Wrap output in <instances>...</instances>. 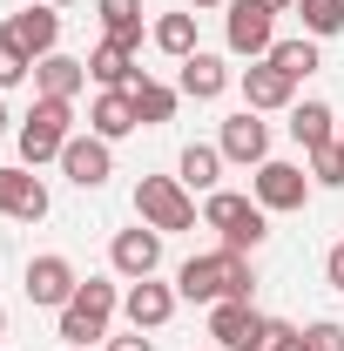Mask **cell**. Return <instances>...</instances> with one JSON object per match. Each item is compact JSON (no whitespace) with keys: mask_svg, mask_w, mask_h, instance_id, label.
<instances>
[{"mask_svg":"<svg viewBox=\"0 0 344 351\" xmlns=\"http://www.w3.org/2000/svg\"><path fill=\"white\" fill-rule=\"evenodd\" d=\"M95 14H101L108 41H122V47L142 41V0H95Z\"/></svg>","mask_w":344,"mask_h":351,"instance_id":"cell-22","label":"cell"},{"mask_svg":"<svg viewBox=\"0 0 344 351\" xmlns=\"http://www.w3.org/2000/svg\"><path fill=\"white\" fill-rule=\"evenodd\" d=\"M122 311H129L135 331H162V324L175 317V284H156V277H142L129 298H122Z\"/></svg>","mask_w":344,"mask_h":351,"instance_id":"cell-16","label":"cell"},{"mask_svg":"<svg viewBox=\"0 0 344 351\" xmlns=\"http://www.w3.org/2000/svg\"><path fill=\"white\" fill-rule=\"evenodd\" d=\"M129 95H135V115H142V122H149V129H156V122H169V115H175V88H162V82H149V75H142V82H135Z\"/></svg>","mask_w":344,"mask_h":351,"instance_id":"cell-27","label":"cell"},{"mask_svg":"<svg viewBox=\"0 0 344 351\" xmlns=\"http://www.w3.org/2000/svg\"><path fill=\"white\" fill-rule=\"evenodd\" d=\"M291 95H297V82H291L277 61H250V68H243V101H250L257 115L263 108H291Z\"/></svg>","mask_w":344,"mask_h":351,"instance_id":"cell-17","label":"cell"},{"mask_svg":"<svg viewBox=\"0 0 344 351\" xmlns=\"http://www.w3.org/2000/svg\"><path fill=\"white\" fill-rule=\"evenodd\" d=\"M210 351H223V345H210Z\"/></svg>","mask_w":344,"mask_h":351,"instance_id":"cell-40","label":"cell"},{"mask_svg":"<svg viewBox=\"0 0 344 351\" xmlns=\"http://www.w3.org/2000/svg\"><path fill=\"white\" fill-rule=\"evenodd\" d=\"M88 75H95L101 88H135V82H142V68H135V47L101 41L95 54H88Z\"/></svg>","mask_w":344,"mask_h":351,"instance_id":"cell-19","label":"cell"},{"mask_svg":"<svg viewBox=\"0 0 344 351\" xmlns=\"http://www.w3.org/2000/svg\"><path fill=\"white\" fill-rule=\"evenodd\" d=\"M108 169H115V156H108V142H101V135H75V142L61 149V176H68L75 189H101Z\"/></svg>","mask_w":344,"mask_h":351,"instance_id":"cell-11","label":"cell"},{"mask_svg":"<svg viewBox=\"0 0 344 351\" xmlns=\"http://www.w3.org/2000/svg\"><path fill=\"white\" fill-rule=\"evenodd\" d=\"M257 203L263 210H304V196H310V176L297 162H257Z\"/></svg>","mask_w":344,"mask_h":351,"instance_id":"cell-9","label":"cell"},{"mask_svg":"<svg viewBox=\"0 0 344 351\" xmlns=\"http://www.w3.org/2000/svg\"><path fill=\"white\" fill-rule=\"evenodd\" d=\"M324 277H331V291H344V243L331 250V263H324Z\"/></svg>","mask_w":344,"mask_h":351,"instance_id":"cell-32","label":"cell"},{"mask_svg":"<svg viewBox=\"0 0 344 351\" xmlns=\"http://www.w3.org/2000/svg\"><path fill=\"white\" fill-rule=\"evenodd\" d=\"M108 351H156V345H149L142 331H129V338H108Z\"/></svg>","mask_w":344,"mask_h":351,"instance_id":"cell-33","label":"cell"},{"mask_svg":"<svg viewBox=\"0 0 344 351\" xmlns=\"http://www.w3.org/2000/svg\"><path fill=\"white\" fill-rule=\"evenodd\" d=\"M304 351H344V324L338 317H317V324L304 331Z\"/></svg>","mask_w":344,"mask_h":351,"instance_id":"cell-30","label":"cell"},{"mask_svg":"<svg viewBox=\"0 0 344 351\" xmlns=\"http://www.w3.org/2000/svg\"><path fill=\"white\" fill-rule=\"evenodd\" d=\"M68 142H75V101L41 95V101L27 108V122H21V162H27V169L61 162V149H68Z\"/></svg>","mask_w":344,"mask_h":351,"instance_id":"cell-2","label":"cell"},{"mask_svg":"<svg viewBox=\"0 0 344 351\" xmlns=\"http://www.w3.org/2000/svg\"><path fill=\"white\" fill-rule=\"evenodd\" d=\"M0 217L41 223V217H47V182H41L34 169H0Z\"/></svg>","mask_w":344,"mask_h":351,"instance_id":"cell-10","label":"cell"},{"mask_svg":"<svg viewBox=\"0 0 344 351\" xmlns=\"http://www.w3.org/2000/svg\"><path fill=\"white\" fill-rule=\"evenodd\" d=\"M263 7H270V14H284V7H297V0H263Z\"/></svg>","mask_w":344,"mask_h":351,"instance_id":"cell-34","label":"cell"},{"mask_svg":"<svg viewBox=\"0 0 344 351\" xmlns=\"http://www.w3.org/2000/svg\"><path fill=\"white\" fill-rule=\"evenodd\" d=\"M108 263H115L122 277H135V284L156 277V263H162V230H149V223H142V230H122V237L108 243Z\"/></svg>","mask_w":344,"mask_h":351,"instance_id":"cell-12","label":"cell"},{"mask_svg":"<svg viewBox=\"0 0 344 351\" xmlns=\"http://www.w3.org/2000/svg\"><path fill=\"white\" fill-rule=\"evenodd\" d=\"M250 291H257V270L243 250H210L175 270V298H189V304H223V298H250Z\"/></svg>","mask_w":344,"mask_h":351,"instance_id":"cell-1","label":"cell"},{"mask_svg":"<svg viewBox=\"0 0 344 351\" xmlns=\"http://www.w3.org/2000/svg\"><path fill=\"white\" fill-rule=\"evenodd\" d=\"M331 122H338V115H331L324 101H297V108H291V135L304 142V156H310V149H331V142H338V135H331Z\"/></svg>","mask_w":344,"mask_h":351,"instance_id":"cell-21","label":"cell"},{"mask_svg":"<svg viewBox=\"0 0 344 351\" xmlns=\"http://www.w3.org/2000/svg\"><path fill=\"white\" fill-rule=\"evenodd\" d=\"M216 176H223V149L189 142V149H182V189H216Z\"/></svg>","mask_w":344,"mask_h":351,"instance_id":"cell-23","label":"cell"},{"mask_svg":"<svg viewBox=\"0 0 344 351\" xmlns=\"http://www.w3.org/2000/svg\"><path fill=\"white\" fill-rule=\"evenodd\" d=\"M0 135H7V108H0Z\"/></svg>","mask_w":344,"mask_h":351,"instance_id":"cell-37","label":"cell"},{"mask_svg":"<svg viewBox=\"0 0 344 351\" xmlns=\"http://www.w3.org/2000/svg\"><path fill=\"white\" fill-rule=\"evenodd\" d=\"M263 351H304V331L284 324V317H270V324H263Z\"/></svg>","mask_w":344,"mask_h":351,"instance_id":"cell-31","label":"cell"},{"mask_svg":"<svg viewBox=\"0 0 344 351\" xmlns=\"http://www.w3.org/2000/svg\"><path fill=\"white\" fill-rule=\"evenodd\" d=\"M27 75H34V61H27L14 41H0V88H21Z\"/></svg>","mask_w":344,"mask_h":351,"instance_id":"cell-29","label":"cell"},{"mask_svg":"<svg viewBox=\"0 0 344 351\" xmlns=\"http://www.w3.org/2000/svg\"><path fill=\"white\" fill-rule=\"evenodd\" d=\"M88 129L101 135V142H122V135L142 129V115H135V95L129 88H101L95 95V108H88Z\"/></svg>","mask_w":344,"mask_h":351,"instance_id":"cell-14","label":"cell"},{"mask_svg":"<svg viewBox=\"0 0 344 351\" xmlns=\"http://www.w3.org/2000/svg\"><path fill=\"white\" fill-rule=\"evenodd\" d=\"M82 82H88V61H75V54H41L34 61V88L54 95V101H75Z\"/></svg>","mask_w":344,"mask_h":351,"instance_id":"cell-18","label":"cell"},{"mask_svg":"<svg viewBox=\"0 0 344 351\" xmlns=\"http://www.w3.org/2000/svg\"><path fill=\"white\" fill-rule=\"evenodd\" d=\"M338 156H344V135H338Z\"/></svg>","mask_w":344,"mask_h":351,"instance_id":"cell-39","label":"cell"},{"mask_svg":"<svg viewBox=\"0 0 344 351\" xmlns=\"http://www.w3.org/2000/svg\"><path fill=\"white\" fill-rule=\"evenodd\" d=\"M223 88H230V68H223V54H203V47H196V54L182 61V95H189V101H216Z\"/></svg>","mask_w":344,"mask_h":351,"instance_id":"cell-20","label":"cell"},{"mask_svg":"<svg viewBox=\"0 0 344 351\" xmlns=\"http://www.w3.org/2000/svg\"><path fill=\"white\" fill-rule=\"evenodd\" d=\"M189 7H230V0H189Z\"/></svg>","mask_w":344,"mask_h":351,"instance_id":"cell-35","label":"cell"},{"mask_svg":"<svg viewBox=\"0 0 344 351\" xmlns=\"http://www.w3.org/2000/svg\"><path fill=\"white\" fill-rule=\"evenodd\" d=\"M263 61H277L291 82H304V75H317V41H310V34H297V41H277Z\"/></svg>","mask_w":344,"mask_h":351,"instance_id":"cell-25","label":"cell"},{"mask_svg":"<svg viewBox=\"0 0 344 351\" xmlns=\"http://www.w3.org/2000/svg\"><path fill=\"white\" fill-rule=\"evenodd\" d=\"M297 14H304V34H310V41L344 34V0H297Z\"/></svg>","mask_w":344,"mask_h":351,"instance_id":"cell-26","label":"cell"},{"mask_svg":"<svg viewBox=\"0 0 344 351\" xmlns=\"http://www.w3.org/2000/svg\"><path fill=\"white\" fill-rule=\"evenodd\" d=\"M203 223L223 237V250H257L263 237H270V210H263L257 196H230V189H210Z\"/></svg>","mask_w":344,"mask_h":351,"instance_id":"cell-3","label":"cell"},{"mask_svg":"<svg viewBox=\"0 0 344 351\" xmlns=\"http://www.w3.org/2000/svg\"><path fill=\"white\" fill-rule=\"evenodd\" d=\"M216 149H223V162H250L257 169V162H270V129L257 122V108H243V115L223 122V142Z\"/></svg>","mask_w":344,"mask_h":351,"instance_id":"cell-13","label":"cell"},{"mask_svg":"<svg viewBox=\"0 0 344 351\" xmlns=\"http://www.w3.org/2000/svg\"><path fill=\"white\" fill-rule=\"evenodd\" d=\"M0 41H14L27 61H41V54H54V41H61V14L54 7H14L7 14V27H0Z\"/></svg>","mask_w":344,"mask_h":351,"instance_id":"cell-8","label":"cell"},{"mask_svg":"<svg viewBox=\"0 0 344 351\" xmlns=\"http://www.w3.org/2000/svg\"><path fill=\"white\" fill-rule=\"evenodd\" d=\"M156 47L175 54V61H189V54H196V14H162V21H156Z\"/></svg>","mask_w":344,"mask_h":351,"instance_id":"cell-24","label":"cell"},{"mask_svg":"<svg viewBox=\"0 0 344 351\" xmlns=\"http://www.w3.org/2000/svg\"><path fill=\"white\" fill-rule=\"evenodd\" d=\"M0 331H7V311H0Z\"/></svg>","mask_w":344,"mask_h":351,"instance_id":"cell-38","label":"cell"},{"mask_svg":"<svg viewBox=\"0 0 344 351\" xmlns=\"http://www.w3.org/2000/svg\"><path fill=\"white\" fill-rule=\"evenodd\" d=\"M115 284L108 277H88L82 291L61 304V338H68V351H88L95 338H108V317H115Z\"/></svg>","mask_w":344,"mask_h":351,"instance_id":"cell-4","label":"cell"},{"mask_svg":"<svg viewBox=\"0 0 344 351\" xmlns=\"http://www.w3.org/2000/svg\"><path fill=\"white\" fill-rule=\"evenodd\" d=\"M75 291H82V277H75V263H68V257H34V263H27V298H34V304H54V311H61Z\"/></svg>","mask_w":344,"mask_h":351,"instance_id":"cell-15","label":"cell"},{"mask_svg":"<svg viewBox=\"0 0 344 351\" xmlns=\"http://www.w3.org/2000/svg\"><path fill=\"white\" fill-rule=\"evenodd\" d=\"M47 7H75V0H47Z\"/></svg>","mask_w":344,"mask_h":351,"instance_id":"cell-36","label":"cell"},{"mask_svg":"<svg viewBox=\"0 0 344 351\" xmlns=\"http://www.w3.org/2000/svg\"><path fill=\"white\" fill-rule=\"evenodd\" d=\"M223 41H230V54H243V61H263L277 47V14L263 0H230L223 7Z\"/></svg>","mask_w":344,"mask_h":351,"instance_id":"cell-6","label":"cell"},{"mask_svg":"<svg viewBox=\"0 0 344 351\" xmlns=\"http://www.w3.org/2000/svg\"><path fill=\"white\" fill-rule=\"evenodd\" d=\"M135 210L149 230H196V203H189V189H182V176H142L135 182Z\"/></svg>","mask_w":344,"mask_h":351,"instance_id":"cell-5","label":"cell"},{"mask_svg":"<svg viewBox=\"0 0 344 351\" xmlns=\"http://www.w3.org/2000/svg\"><path fill=\"white\" fill-rule=\"evenodd\" d=\"M310 176H317L324 189H344V156H338V142H331V149H310Z\"/></svg>","mask_w":344,"mask_h":351,"instance_id":"cell-28","label":"cell"},{"mask_svg":"<svg viewBox=\"0 0 344 351\" xmlns=\"http://www.w3.org/2000/svg\"><path fill=\"white\" fill-rule=\"evenodd\" d=\"M263 324H270V317H257L250 298H223V304H210V338L223 351H263Z\"/></svg>","mask_w":344,"mask_h":351,"instance_id":"cell-7","label":"cell"}]
</instances>
